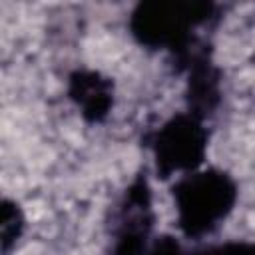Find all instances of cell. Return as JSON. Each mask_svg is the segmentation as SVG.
<instances>
[{"label": "cell", "instance_id": "7a4b0ae2", "mask_svg": "<svg viewBox=\"0 0 255 255\" xmlns=\"http://www.w3.org/2000/svg\"><path fill=\"white\" fill-rule=\"evenodd\" d=\"M151 147L157 173H161V177L171 173H189L199 169L203 161L207 131L199 116L193 112L177 114L155 131Z\"/></svg>", "mask_w": 255, "mask_h": 255}, {"label": "cell", "instance_id": "5b68a950", "mask_svg": "<svg viewBox=\"0 0 255 255\" xmlns=\"http://www.w3.org/2000/svg\"><path fill=\"white\" fill-rule=\"evenodd\" d=\"M70 98L88 120L100 122L108 116V110L114 102L112 84L98 72L78 70L70 76Z\"/></svg>", "mask_w": 255, "mask_h": 255}, {"label": "cell", "instance_id": "ba28073f", "mask_svg": "<svg viewBox=\"0 0 255 255\" xmlns=\"http://www.w3.org/2000/svg\"><path fill=\"white\" fill-rule=\"evenodd\" d=\"M143 255H183L179 243L171 237H161L155 243H149Z\"/></svg>", "mask_w": 255, "mask_h": 255}, {"label": "cell", "instance_id": "3957f363", "mask_svg": "<svg viewBox=\"0 0 255 255\" xmlns=\"http://www.w3.org/2000/svg\"><path fill=\"white\" fill-rule=\"evenodd\" d=\"M209 14L207 4L191 2H151L141 4L131 18V30L147 46H179L187 34Z\"/></svg>", "mask_w": 255, "mask_h": 255}, {"label": "cell", "instance_id": "6da1fadb", "mask_svg": "<svg viewBox=\"0 0 255 255\" xmlns=\"http://www.w3.org/2000/svg\"><path fill=\"white\" fill-rule=\"evenodd\" d=\"M173 199L179 229L187 237H201L227 219L237 199V185L221 169H195L177 179Z\"/></svg>", "mask_w": 255, "mask_h": 255}, {"label": "cell", "instance_id": "52a82bcc", "mask_svg": "<svg viewBox=\"0 0 255 255\" xmlns=\"http://www.w3.org/2000/svg\"><path fill=\"white\" fill-rule=\"evenodd\" d=\"M195 255H255V243H223L197 251Z\"/></svg>", "mask_w": 255, "mask_h": 255}, {"label": "cell", "instance_id": "8992f818", "mask_svg": "<svg viewBox=\"0 0 255 255\" xmlns=\"http://www.w3.org/2000/svg\"><path fill=\"white\" fill-rule=\"evenodd\" d=\"M22 231V215L16 203L4 201V213H2V245L4 251H8L10 241H16V237Z\"/></svg>", "mask_w": 255, "mask_h": 255}, {"label": "cell", "instance_id": "277c9868", "mask_svg": "<svg viewBox=\"0 0 255 255\" xmlns=\"http://www.w3.org/2000/svg\"><path fill=\"white\" fill-rule=\"evenodd\" d=\"M153 227V211L149 187L145 179H135L118 209L114 221V253L116 255H143L149 245Z\"/></svg>", "mask_w": 255, "mask_h": 255}]
</instances>
